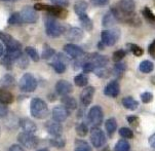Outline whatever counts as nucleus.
I'll list each match as a JSON object with an SVG mask.
<instances>
[{
  "instance_id": "nucleus-1",
  "label": "nucleus",
  "mask_w": 155,
  "mask_h": 151,
  "mask_svg": "<svg viewBox=\"0 0 155 151\" xmlns=\"http://www.w3.org/2000/svg\"><path fill=\"white\" fill-rule=\"evenodd\" d=\"M30 112L34 118L44 119L48 116V107L42 99L33 98L30 103Z\"/></svg>"
},
{
  "instance_id": "nucleus-2",
  "label": "nucleus",
  "mask_w": 155,
  "mask_h": 151,
  "mask_svg": "<svg viewBox=\"0 0 155 151\" xmlns=\"http://www.w3.org/2000/svg\"><path fill=\"white\" fill-rule=\"evenodd\" d=\"M34 8L36 10H45L48 12L51 17L54 18H66L68 12L67 10L62 6H58V5H47L43 3H36L34 5Z\"/></svg>"
},
{
  "instance_id": "nucleus-3",
  "label": "nucleus",
  "mask_w": 155,
  "mask_h": 151,
  "mask_svg": "<svg viewBox=\"0 0 155 151\" xmlns=\"http://www.w3.org/2000/svg\"><path fill=\"white\" fill-rule=\"evenodd\" d=\"M45 31L49 37L56 38V37L61 36L63 33H65L66 30H65L64 26L58 23L54 18H45Z\"/></svg>"
},
{
  "instance_id": "nucleus-4",
  "label": "nucleus",
  "mask_w": 155,
  "mask_h": 151,
  "mask_svg": "<svg viewBox=\"0 0 155 151\" xmlns=\"http://www.w3.org/2000/svg\"><path fill=\"white\" fill-rule=\"evenodd\" d=\"M19 87L23 92H33L37 89V80L31 73H26L20 79Z\"/></svg>"
},
{
  "instance_id": "nucleus-5",
  "label": "nucleus",
  "mask_w": 155,
  "mask_h": 151,
  "mask_svg": "<svg viewBox=\"0 0 155 151\" xmlns=\"http://www.w3.org/2000/svg\"><path fill=\"white\" fill-rule=\"evenodd\" d=\"M18 141L24 148H27V149H35L39 144V140L35 135L25 133V132H22L18 135Z\"/></svg>"
},
{
  "instance_id": "nucleus-6",
  "label": "nucleus",
  "mask_w": 155,
  "mask_h": 151,
  "mask_svg": "<svg viewBox=\"0 0 155 151\" xmlns=\"http://www.w3.org/2000/svg\"><path fill=\"white\" fill-rule=\"evenodd\" d=\"M89 138H91V143L93 144V146L94 148H101L102 146H104L105 143H106V136H105V133L99 128V126H93V128H91Z\"/></svg>"
},
{
  "instance_id": "nucleus-7",
  "label": "nucleus",
  "mask_w": 155,
  "mask_h": 151,
  "mask_svg": "<svg viewBox=\"0 0 155 151\" xmlns=\"http://www.w3.org/2000/svg\"><path fill=\"white\" fill-rule=\"evenodd\" d=\"M88 121L91 122V124L93 126H101L103 122V118H104V113L103 110L100 106H94L89 109L88 112Z\"/></svg>"
},
{
  "instance_id": "nucleus-8",
  "label": "nucleus",
  "mask_w": 155,
  "mask_h": 151,
  "mask_svg": "<svg viewBox=\"0 0 155 151\" xmlns=\"http://www.w3.org/2000/svg\"><path fill=\"white\" fill-rule=\"evenodd\" d=\"M102 42L107 46H112L116 43L117 39L119 38V30L113 29V30H104L101 34Z\"/></svg>"
},
{
  "instance_id": "nucleus-9",
  "label": "nucleus",
  "mask_w": 155,
  "mask_h": 151,
  "mask_svg": "<svg viewBox=\"0 0 155 151\" xmlns=\"http://www.w3.org/2000/svg\"><path fill=\"white\" fill-rule=\"evenodd\" d=\"M20 14H21V17L23 18L24 23L33 24L38 21V15L34 7L28 6V5L27 6H24L22 10L20 12Z\"/></svg>"
},
{
  "instance_id": "nucleus-10",
  "label": "nucleus",
  "mask_w": 155,
  "mask_h": 151,
  "mask_svg": "<svg viewBox=\"0 0 155 151\" xmlns=\"http://www.w3.org/2000/svg\"><path fill=\"white\" fill-rule=\"evenodd\" d=\"M69 114H70V111L63 105L54 106V109H52V119L58 121V122H64V121H66Z\"/></svg>"
},
{
  "instance_id": "nucleus-11",
  "label": "nucleus",
  "mask_w": 155,
  "mask_h": 151,
  "mask_svg": "<svg viewBox=\"0 0 155 151\" xmlns=\"http://www.w3.org/2000/svg\"><path fill=\"white\" fill-rule=\"evenodd\" d=\"M0 40L6 46V49H22V44L17 39H15L12 35L4 32H0Z\"/></svg>"
},
{
  "instance_id": "nucleus-12",
  "label": "nucleus",
  "mask_w": 155,
  "mask_h": 151,
  "mask_svg": "<svg viewBox=\"0 0 155 151\" xmlns=\"http://www.w3.org/2000/svg\"><path fill=\"white\" fill-rule=\"evenodd\" d=\"M45 129L51 136L59 137L63 134V126L61 122H58L56 120H48L45 123Z\"/></svg>"
},
{
  "instance_id": "nucleus-13",
  "label": "nucleus",
  "mask_w": 155,
  "mask_h": 151,
  "mask_svg": "<svg viewBox=\"0 0 155 151\" xmlns=\"http://www.w3.org/2000/svg\"><path fill=\"white\" fill-rule=\"evenodd\" d=\"M21 129H23V132L29 134H35V132L37 131V126L34 122L32 119L28 117H23L20 119L19 121Z\"/></svg>"
},
{
  "instance_id": "nucleus-14",
  "label": "nucleus",
  "mask_w": 155,
  "mask_h": 151,
  "mask_svg": "<svg viewBox=\"0 0 155 151\" xmlns=\"http://www.w3.org/2000/svg\"><path fill=\"white\" fill-rule=\"evenodd\" d=\"M56 92L60 96H67L73 92V86L67 80H59L56 84Z\"/></svg>"
},
{
  "instance_id": "nucleus-15",
  "label": "nucleus",
  "mask_w": 155,
  "mask_h": 151,
  "mask_svg": "<svg viewBox=\"0 0 155 151\" xmlns=\"http://www.w3.org/2000/svg\"><path fill=\"white\" fill-rule=\"evenodd\" d=\"M65 36L67 40L71 42H78L83 38V31L79 28H70L69 30L65 31Z\"/></svg>"
},
{
  "instance_id": "nucleus-16",
  "label": "nucleus",
  "mask_w": 155,
  "mask_h": 151,
  "mask_svg": "<svg viewBox=\"0 0 155 151\" xmlns=\"http://www.w3.org/2000/svg\"><path fill=\"white\" fill-rule=\"evenodd\" d=\"M64 50L67 52V55L71 57L72 59H79L83 55V50L79 46L75 45L73 43H68L64 46Z\"/></svg>"
},
{
  "instance_id": "nucleus-17",
  "label": "nucleus",
  "mask_w": 155,
  "mask_h": 151,
  "mask_svg": "<svg viewBox=\"0 0 155 151\" xmlns=\"http://www.w3.org/2000/svg\"><path fill=\"white\" fill-rule=\"evenodd\" d=\"M119 92H120V86L119 83L116 80L110 81L104 89V94L111 98H116L119 95Z\"/></svg>"
},
{
  "instance_id": "nucleus-18",
  "label": "nucleus",
  "mask_w": 155,
  "mask_h": 151,
  "mask_svg": "<svg viewBox=\"0 0 155 151\" xmlns=\"http://www.w3.org/2000/svg\"><path fill=\"white\" fill-rule=\"evenodd\" d=\"M94 95V87L93 86H86L80 94V101L84 106H88L93 101Z\"/></svg>"
},
{
  "instance_id": "nucleus-19",
  "label": "nucleus",
  "mask_w": 155,
  "mask_h": 151,
  "mask_svg": "<svg viewBox=\"0 0 155 151\" xmlns=\"http://www.w3.org/2000/svg\"><path fill=\"white\" fill-rule=\"evenodd\" d=\"M91 62L94 65V68H98V67H105L108 64V59L107 57L102 55H98V54H91V55H88L87 60Z\"/></svg>"
},
{
  "instance_id": "nucleus-20",
  "label": "nucleus",
  "mask_w": 155,
  "mask_h": 151,
  "mask_svg": "<svg viewBox=\"0 0 155 151\" xmlns=\"http://www.w3.org/2000/svg\"><path fill=\"white\" fill-rule=\"evenodd\" d=\"M14 101H15L14 95H12L8 89L0 87V103L8 105V104H12Z\"/></svg>"
},
{
  "instance_id": "nucleus-21",
  "label": "nucleus",
  "mask_w": 155,
  "mask_h": 151,
  "mask_svg": "<svg viewBox=\"0 0 155 151\" xmlns=\"http://www.w3.org/2000/svg\"><path fill=\"white\" fill-rule=\"evenodd\" d=\"M61 102H62L63 106H65L69 111L75 110L76 108H77V102H76V100L73 97L68 96V95L67 96H62Z\"/></svg>"
},
{
  "instance_id": "nucleus-22",
  "label": "nucleus",
  "mask_w": 155,
  "mask_h": 151,
  "mask_svg": "<svg viewBox=\"0 0 155 151\" xmlns=\"http://www.w3.org/2000/svg\"><path fill=\"white\" fill-rule=\"evenodd\" d=\"M15 86V79L14 76H12L10 74H6L3 77L0 79V86L3 87V89H10V87H14Z\"/></svg>"
},
{
  "instance_id": "nucleus-23",
  "label": "nucleus",
  "mask_w": 155,
  "mask_h": 151,
  "mask_svg": "<svg viewBox=\"0 0 155 151\" xmlns=\"http://www.w3.org/2000/svg\"><path fill=\"white\" fill-rule=\"evenodd\" d=\"M105 129H106V132L108 134L109 137H112L113 134L115 133L117 129V122H116V119L115 118H109L106 120L105 122Z\"/></svg>"
},
{
  "instance_id": "nucleus-24",
  "label": "nucleus",
  "mask_w": 155,
  "mask_h": 151,
  "mask_svg": "<svg viewBox=\"0 0 155 151\" xmlns=\"http://www.w3.org/2000/svg\"><path fill=\"white\" fill-rule=\"evenodd\" d=\"M116 21H118L116 17L114 15V14L112 12V10H110L109 12H107L103 18V26L104 27H111L116 23Z\"/></svg>"
},
{
  "instance_id": "nucleus-25",
  "label": "nucleus",
  "mask_w": 155,
  "mask_h": 151,
  "mask_svg": "<svg viewBox=\"0 0 155 151\" xmlns=\"http://www.w3.org/2000/svg\"><path fill=\"white\" fill-rule=\"evenodd\" d=\"M122 105L124 106L128 110H136L139 106L138 101H136L132 97H127L124 99H122Z\"/></svg>"
},
{
  "instance_id": "nucleus-26",
  "label": "nucleus",
  "mask_w": 155,
  "mask_h": 151,
  "mask_svg": "<svg viewBox=\"0 0 155 151\" xmlns=\"http://www.w3.org/2000/svg\"><path fill=\"white\" fill-rule=\"evenodd\" d=\"M49 144L51 145L52 147L54 148H59V149H62L66 146V140L64 139L62 136L59 137H52L51 140H49Z\"/></svg>"
},
{
  "instance_id": "nucleus-27",
  "label": "nucleus",
  "mask_w": 155,
  "mask_h": 151,
  "mask_svg": "<svg viewBox=\"0 0 155 151\" xmlns=\"http://www.w3.org/2000/svg\"><path fill=\"white\" fill-rule=\"evenodd\" d=\"M51 65V67L54 68V70L59 74H62L66 71V63L59 59H56Z\"/></svg>"
},
{
  "instance_id": "nucleus-28",
  "label": "nucleus",
  "mask_w": 155,
  "mask_h": 151,
  "mask_svg": "<svg viewBox=\"0 0 155 151\" xmlns=\"http://www.w3.org/2000/svg\"><path fill=\"white\" fill-rule=\"evenodd\" d=\"M86 9H87V3L83 0L76 2L74 5V10L78 15H82L86 14Z\"/></svg>"
},
{
  "instance_id": "nucleus-29",
  "label": "nucleus",
  "mask_w": 155,
  "mask_h": 151,
  "mask_svg": "<svg viewBox=\"0 0 155 151\" xmlns=\"http://www.w3.org/2000/svg\"><path fill=\"white\" fill-rule=\"evenodd\" d=\"M74 151H91V147L84 140H76Z\"/></svg>"
},
{
  "instance_id": "nucleus-30",
  "label": "nucleus",
  "mask_w": 155,
  "mask_h": 151,
  "mask_svg": "<svg viewBox=\"0 0 155 151\" xmlns=\"http://www.w3.org/2000/svg\"><path fill=\"white\" fill-rule=\"evenodd\" d=\"M79 21L81 22V25L82 27L87 31H91L93 29V22L91 20L87 17V15H79Z\"/></svg>"
},
{
  "instance_id": "nucleus-31",
  "label": "nucleus",
  "mask_w": 155,
  "mask_h": 151,
  "mask_svg": "<svg viewBox=\"0 0 155 151\" xmlns=\"http://www.w3.org/2000/svg\"><path fill=\"white\" fill-rule=\"evenodd\" d=\"M56 55V52H54V49L51 47L49 45H47L45 44L43 47V50H42V54H41V59H44V60H48L52 58L54 55Z\"/></svg>"
},
{
  "instance_id": "nucleus-32",
  "label": "nucleus",
  "mask_w": 155,
  "mask_h": 151,
  "mask_svg": "<svg viewBox=\"0 0 155 151\" xmlns=\"http://www.w3.org/2000/svg\"><path fill=\"white\" fill-rule=\"evenodd\" d=\"M130 145L127 140H119L114 147V151H130Z\"/></svg>"
},
{
  "instance_id": "nucleus-33",
  "label": "nucleus",
  "mask_w": 155,
  "mask_h": 151,
  "mask_svg": "<svg viewBox=\"0 0 155 151\" xmlns=\"http://www.w3.org/2000/svg\"><path fill=\"white\" fill-rule=\"evenodd\" d=\"M75 131H76V134H77L78 136L83 138L88 134V126H86L84 122H80L76 126Z\"/></svg>"
},
{
  "instance_id": "nucleus-34",
  "label": "nucleus",
  "mask_w": 155,
  "mask_h": 151,
  "mask_svg": "<svg viewBox=\"0 0 155 151\" xmlns=\"http://www.w3.org/2000/svg\"><path fill=\"white\" fill-rule=\"evenodd\" d=\"M25 50H26V54L28 55V57L30 58V59H32V61H34V62H38V61L40 60V55H39L37 50L34 49V47L27 46Z\"/></svg>"
},
{
  "instance_id": "nucleus-35",
  "label": "nucleus",
  "mask_w": 155,
  "mask_h": 151,
  "mask_svg": "<svg viewBox=\"0 0 155 151\" xmlns=\"http://www.w3.org/2000/svg\"><path fill=\"white\" fill-rule=\"evenodd\" d=\"M153 68H154V65L150 61H143L140 64V66H139L140 71L143 73H150L151 71L153 70Z\"/></svg>"
},
{
  "instance_id": "nucleus-36",
  "label": "nucleus",
  "mask_w": 155,
  "mask_h": 151,
  "mask_svg": "<svg viewBox=\"0 0 155 151\" xmlns=\"http://www.w3.org/2000/svg\"><path fill=\"white\" fill-rule=\"evenodd\" d=\"M74 82L77 86L79 87H83L85 86L86 84L88 83V78L85 74H79V75L75 76L74 78Z\"/></svg>"
},
{
  "instance_id": "nucleus-37",
  "label": "nucleus",
  "mask_w": 155,
  "mask_h": 151,
  "mask_svg": "<svg viewBox=\"0 0 155 151\" xmlns=\"http://www.w3.org/2000/svg\"><path fill=\"white\" fill-rule=\"evenodd\" d=\"M17 65H18V67L21 68V69H26V68H28V66H29V59H28V55L26 54V55H24L22 54L19 57V59H18L17 61Z\"/></svg>"
},
{
  "instance_id": "nucleus-38",
  "label": "nucleus",
  "mask_w": 155,
  "mask_h": 151,
  "mask_svg": "<svg viewBox=\"0 0 155 151\" xmlns=\"http://www.w3.org/2000/svg\"><path fill=\"white\" fill-rule=\"evenodd\" d=\"M23 18L21 17L20 12H14L8 18V24L9 25H21L23 24Z\"/></svg>"
},
{
  "instance_id": "nucleus-39",
  "label": "nucleus",
  "mask_w": 155,
  "mask_h": 151,
  "mask_svg": "<svg viewBox=\"0 0 155 151\" xmlns=\"http://www.w3.org/2000/svg\"><path fill=\"white\" fill-rule=\"evenodd\" d=\"M94 72L96 73L97 76H100V77H108V74L110 73L109 70L105 67H98V68H94Z\"/></svg>"
},
{
  "instance_id": "nucleus-40",
  "label": "nucleus",
  "mask_w": 155,
  "mask_h": 151,
  "mask_svg": "<svg viewBox=\"0 0 155 151\" xmlns=\"http://www.w3.org/2000/svg\"><path fill=\"white\" fill-rule=\"evenodd\" d=\"M119 135L124 139H132L134 137V133L130 129L128 128H121L119 129Z\"/></svg>"
},
{
  "instance_id": "nucleus-41",
  "label": "nucleus",
  "mask_w": 155,
  "mask_h": 151,
  "mask_svg": "<svg viewBox=\"0 0 155 151\" xmlns=\"http://www.w3.org/2000/svg\"><path fill=\"white\" fill-rule=\"evenodd\" d=\"M125 57V52L123 49H118V50H116V52H113V61L114 62H120L123 58Z\"/></svg>"
},
{
  "instance_id": "nucleus-42",
  "label": "nucleus",
  "mask_w": 155,
  "mask_h": 151,
  "mask_svg": "<svg viewBox=\"0 0 155 151\" xmlns=\"http://www.w3.org/2000/svg\"><path fill=\"white\" fill-rule=\"evenodd\" d=\"M127 47L130 49V50L134 55H137V57H140V55H143V49H142L140 46L136 45V44H127Z\"/></svg>"
},
{
  "instance_id": "nucleus-43",
  "label": "nucleus",
  "mask_w": 155,
  "mask_h": 151,
  "mask_svg": "<svg viewBox=\"0 0 155 151\" xmlns=\"http://www.w3.org/2000/svg\"><path fill=\"white\" fill-rule=\"evenodd\" d=\"M125 69H127V67H125L124 64H121V63L118 62L117 64L114 66L113 72H114L115 75H121V74L125 71Z\"/></svg>"
},
{
  "instance_id": "nucleus-44",
  "label": "nucleus",
  "mask_w": 155,
  "mask_h": 151,
  "mask_svg": "<svg viewBox=\"0 0 155 151\" xmlns=\"http://www.w3.org/2000/svg\"><path fill=\"white\" fill-rule=\"evenodd\" d=\"M82 70L84 73H89V72H94V65L89 61H85L82 64Z\"/></svg>"
},
{
  "instance_id": "nucleus-45",
  "label": "nucleus",
  "mask_w": 155,
  "mask_h": 151,
  "mask_svg": "<svg viewBox=\"0 0 155 151\" xmlns=\"http://www.w3.org/2000/svg\"><path fill=\"white\" fill-rule=\"evenodd\" d=\"M141 100L143 103L148 104V103H150L151 101L153 100V95H152L150 92H145L141 95Z\"/></svg>"
},
{
  "instance_id": "nucleus-46",
  "label": "nucleus",
  "mask_w": 155,
  "mask_h": 151,
  "mask_svg": "<svg viewBox=\"0 0 155 151\" xmlns=\"http://www.w3.org/2000/svg\"><path fill=\"white\" fill-rule=\"evenodd\" d=\"M143 15H145L146 18H148L149 21H151V22H155V15H153V12H152L148 7H145V8H144Z\"/></svg>"
},
{
  "instance_id": "nucleus-47",
  "label": "nucleus",
  "mask_w": 155,
  "mask_h": 151,
  "mask_svg": "<svg viewBox=\"0 0 155 151\" xmlns=\"http://www.w3.org/2000/svg\"><path fill=\"white\" fill-rule=\"evenodd\" d=\"M1 64L3 65L4 68L8 69V70H12L14 62H12V61H10L9 59H7L6 57H3V58H2V60H1Z\"/></svg>"
},
{
  "instance_id": "nucleus-48",
  "label": "nucleus",
  "mask_w": 155,
  "mask_h": 151,
  "mask_svg": "<svg viewBox=\"0 0 155 151\" xmlns=\"http://www.w3.org/2000/svg\"><path fill=\"white\" fill-rule=\"evenodd\" d=\"M7 114H8V108H7V105L0 103V119L4 118Z\"/></svg>"
},
{
  "instance_id": "nucleus-49",
  "label": "nucleus",
  "mask_w": 155,
  "mask_h": 151,
  "mask_svg": "<svg viewBox=\"0 0 155 151\" xmlns=\"http://www.w3.org/2000/svg\"><path fill=\"white\" fill-rule=\"evenodd\" d=\"M127 121L130 124H132L133 126H135V128H137L139 124V118L137 117L136 115H130V116H127Z\"/></svg>"
},
{
  "instance_id": "nucleus-50",
  "label": "nucleus",
  "mask_w": 155,
  "mask_h": 151,
  "mask_svg": "<svg viewBox=\"0 0 155 151\" xmlns=\"http://www.w3.org/2000/svg\"><path fill=\"white\" fill-rule=\"evenodd\" d=\"M54 5L62 7H67L69 5V0H51Z\"/></svg>"
},
{
  "instance_id": "nucleus-51",
  "label": "nucleus",
  "mask_w": 155,
  "mask_h": 151,
  "mask_svg": "<svg viewBox=\"0 0 155 151\" xmlns=\"http://www.w3.org/2000/svg\"><path fill=\"white\" fill-rule=\"evenodd\" d=\"M109 0H91V4L94 5V6H104L108 3Z\"/></svg>"
},
{
  "instance_id": "nucleus-52",
  "label": "nucleus",
  "mask_w": 155,
  "mask_h": 151,
  "mask_svg": "<svg viewBox=\"0 0 155 151\" xmlns=\"http://www.w3.org/2000/svg\"><path fill=\"white\" fill-rule=\"evenodd\" d=\"M8 151H25V150H24V147L21 144H12L8 148Z\"/></svg>"
},
{
  "instance_id": "nucleus-53",
  "label": "nucleus",
  "mask_w": 155,
  "mask_h": 151,
  "mask_svg": "<svg viewBox=\"0 0 155 151\" xmlns=\"http://www.w3.org/2000/svg\"><path fill=\"white\" fill-rule=\"evenodd\" d=\"M149 54L151 55V57H153L155 59V40L149 45Z\"/></svg>"
},
{
  "instance_id": "nucleus-54",
  "label": "nucleus",
  "mask_w": 155,
  "mask_h": 151,
  "mask_svg": "<svg viewBox=\"0 0 155 151\" xmlns=\"http://www.w3.org/2000/svg\"><path fill=\"white\" fill-rule=\"evenodd\" d=\"M149 145H150L152 148H155V134H153L149 138Z\"/></svg>"
},
{
  "instance_id": "nucleus-55",
  "label": "nucleus",
  "mask_w": 155,
  "mask_h": 151,
  "mask_svg": "<svg viewBox=\"0 0 155 151\" xmlns=\"http://www.w3.org/2000/svg\"><path fill=\"white\" fill-rule=\"evenodd\" d=\"M4 54V49H3V45L0 43V57H2V55Z\"/></svg>"
},
{
  "instance_id": "nucleus-56",
  "label": "nucleus",
  "mask_w": 155,
  "mask_h": 151,
  "mask_svg": "<svg viewBox=\"0 0 155 151\" xmlns=\"http://www.w3.org/2000/svg\"><path fill=\"white\" fill-rule=\"evenodd\" d=\"M37 151H49L47 148H42V149H39V150H37Z\"/></svg>"
},
{
  "instance_id": "nucleus-57",
  "label": "nucleus",
  "mask_w": 155,
  "mask_h": 151,
  "mask_svg": "<svg viewBox=\"0 0 155 151\" xmlns=\"http://www.w3.org/2000/svg\"><path fill=\"white\" fill-rule=\"evenodd\" d=\"M1 1H14V0H1Z\"/></svg>"
}]
</instances>
